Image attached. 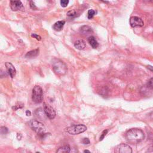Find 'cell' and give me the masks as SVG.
Here are the masks:
<instances>
[{
  "label": "cell",
  "mask_w": 153,
  "mask_h": 153,
  "mask_svg": "<svg viewBox=\"0 0 153 153\" xmlns=\"http://www.w3.org/2000/svg\"><path fill=\"white\" fill-rule=\"evenodd\" d=\"M126 138L129 143L137 144L144 140L145 135L142 130L135 128L128 130L126 134Z\"/></svg>",
  "instance_id": "obj_1"
},
{
  "label": "cell",
  "mask_w": 153,
  "mask_h": 153,
  "mask_svg": "<svg viewBox=\"0 0 153 153\" xmlns=\"http://www.w3.org/2000/svg\"><path fill=\"white\" fill-rule=\"evenodd\" d=\"M150 118L151 120H153V111H152L150 114Z\"/></svg>",
  "instance_id": "obj_28"
},
{
  "label": "cell",
  "mask_w": 153,
  "mask_h": 153,
  "mask_svg": "<svg viewBox=\"0 0 153 153\" xmlns=\"http://www.w3.org/2000/svg\"><path fill=\"white\" fill-rule=\"evenodd\" d=\"M95 11L93 10H89L88 11V13H87V14H88V19H92L95 14Z\"/></svg>",
  "instance_id": "obj_18"
},
{
  "label": "cell",
  "mask_w": 153,
  "mask_h": 153,
  "mask_svg": "<svg viewBox=\"0 0 153 153\" xmlns=\"http://www.w3.org/2000/svg\"><path fill=\"white\" fill-rule=\"evenodd\" d=\"M44 111L45 114H46V116L49 119H50V120H53V119L55 118L56 112L54 108L46 102L44 103Z\"/></svg>",
  "instance_id": "obj_6"
},
{
  "label": "cell",
  "mask_w": 153,
  "mask_h": 153,
  "mask_svg": "<svg viewBox=\"0 0 153 153\" xmlns=\"http://www.w3.org/2000/svg\"><path fill=\"white\" fill-rule=\"evenodd\" d=\"M9 132V130L6 127H1V133L3 135L7 134Z\"/></svg>",
  "instance_id": "obj_21"
},
{
  "label": "cell",
  "mask_w": 153,
  "mask_h": 153,
  "mask_svg": "<svg viewBox=\"0 0 153 153\" xmlns=\"http://www.w3.org/2000/svg\"><path fill=\"white\" fill-rule=\"evenodd\" d=\"M81 142H82V143H83V144H84V145H88V144H90V141H89V139L88 138H83V140L81 141Z\"/></svg>",
  "instance_id": "obj_24"
},
{
  "label": "cell",
  "mask_w": 153,
  "mask_h": 153,
  "mask_svg": "<svg viewBox=\"0 0 153 153\" xmlns=\"http://www.w3.org/2000/svg\"><path fill=\"white\" fill-rule=\"evenodd\" d=\"M10 8L14 12L24 11L25 10L23 4L20 0H10Z\"/></svg>",
  "instance_id": "obj_7"
},
{
  "label": "cell",
  "mask_w": 153,
  "mask_h": 153,
  "mask_svg": "<svg viewBox=\"0 0 153 153\" xmlns=\"http://www.w3.org/2000/svg\"><path fill=\"white\" fill-rule=\"evenodd\" d=\"M71 152V148L69 145H65L62 147H60L58 150L57 152L58 153H63V152Z\"/></svg>",
  "instance_id": "obj_16"
},
{
  "label": "cell",
  "mask_w": 153,
  "mask_h": 153,
  "mask_svg": "<svg viewBox=\"0 0 153 153\" xmlns=\"http://www.w3.org/2000/svg\"><path fill=\"white\" fill-rule=\"evenodd\" d=\"M65 24V21L64 20H60L58 21L53 25V29L56 31H60L62 29H63L64 26Z\"/></svg>",
  "instance_id": "obj_13"
},
{
  "label": "cell",
  "mask_w": 153,
  "mask_h": 153,
  "mask_svg": "<svg viewBox=\"0 0 153 153\" xmlns=\"http://www.w3.org/2000/svg\"><path fill=\"white\" fill-rule=\"evenodd\" d=\"M87 127L83 124H76L66 129V131L70 135H78L86 131Z\"/></svg>",
  "instance_id": "obj_5"
},
{
  "label": "cell",
  "mask_w": 153,
  "mask_h": 153,
  "mask_svg": "<svg viewBox=\"0 0 153 153\" xmlns=\"http://www.w3.org/2000/svg\"><path fill=\"white\" fill-rule=\"evenodd\" d=\"M88 42L90 44V46H91L93 49L98 48V47L99 46V44L98 41L96 40L95 38L93 36H90L88 38Z\"/></svg>",
  "instance_id": "obj_15"
},
{
  "label": "cell",
  "mask_w": 153,
  "mask_h": 153,
  "mask_svg": "<svg viewBox=\"0 0 153 153\" xmlns=\"http://www.w3.org/2000/svg\"><path fill=\"white\" fill-rule=\"evenodd\" d=\"M74 47L78 50H84L86 47V43L83 39H78L75 42Z\"/></svg>",
  "instance_id": "obj_11"
},
{
  "label": "cell",
  "mask_w": 153,
  "mask_h": 153,
  "mask_svg": "<svg viewBox=\"0 0 153 153\" xmlns=\"http://www.w3.org/2000/svg\"><path fill=\"white\" fill-rule=\"evenodd\" d=\"M29 124L33 131H35L38 135H43L45 134L44 132L46 131V128L41 122L37 120H31L30 121Z\"/></svg>",
  "instance_id": "obj_4"
},
{
  "label": "cell",
  "mask_w": 153,
  "mask_h": 153,
  "mask_svg": "<svg viewBox=\"0 0 153 153\" xmlns=\"http://www.w3.org/2000/svg\"><path fill=\"white\" fill-rule=\"evenodd\" d=\"M17 138H18V140H20L22 138V135L20 133L17 134Z\"/></svg>",
  "instance_id": "obj_27"
},
{
  "label": "cell",
  "mask_w": 153,
  "mask_h": 153,
  "mask_svg": "<svg viewBox=\"0 0 153 153\" xmlns=\"http://www.w3.org/2000/svg\"><path fill=\"white\" fill-rule=\"evenodd\" d=\"M148 68L150 70L153 71V67H152V66H148Z\"/></svg>",
  "instance_id": "obj_29"
},
{
  "label": "cell",
  "mask_w": 153,
  "mask_h": 153,
  "mask_svg": "<svg viewBox=\"0 0 153 153\" xmlns=\"http://www.w3.org/2000/svg\"><path fill=\"white\" fill-rule=\"evenodd\" d=\"M130 24L132 27H142L144 25V21L141 18L137 16L131 17L130 19Z\"/></svg>",
  "instance_id": "obj_8"
},
{
  "label": "cell",
  "mask_w": 153,
  "mask_h": 153,
  "mask_svg": "<svg viewBox=\"0 0 153 153\" xmlns=\"http://www.w3.org/2000/svg\"><path fill=\"white\" fill-rule=\"evenodd\" d=\"M26 115L27 116H31V112L29 110H26Z\"/></svg>",
  "instance_id": "obj_26"
},
{
  "label": "cell",
  "mask_w": 153,
  "mask_h": 153,
  "mask_svg": "<svg viewBox=\"0 0 153 153\" xmlns=\"http://www.w3.org/2000/svg\"><path fill=\"white\" fill-rule=\"evenodd\" d=\"M67 16L70 17V18H75V17H76V16H77V12H76V11L74 10H70V11H69L67 13Z\"/></svg>",
  "instance_id": "obj_17"
},
{
  "label": "cell",
  "mask_w": 153,
  "mask_h": 153,
  "mask_svg": "<svg viewBox=\"0 0 153 153\" xmlns=\"http://www.w3.org/2000/svg\"><path fill=\"white\" fill-rule=\"evenodd\" d=\"M52 68L54 72L58 76H64L67 72V66L63 61L55 59L52 62Z\"/></svg>",
  "instance_id": "obj_2"
},
{
  "label": "cell",
  "mask_w": 153,
  "mask_h": 153,
  "mask_svg": "<svg viewBox=\"0 0 153 153\" xmlns=\"http://www.w3.org/2000/svg\"><path fill=\"white\" fill-rule=\"evenodd\" d=\"M30 5H31V7L32 9H37V7H35V5H34V3H33V2H31V3H30Z\"/></svg>",
  "instance_id": "obj_25"
},
{
  "label": "cell",
  "mask_w": 153,
  "mask_h": 153,
  "mask_svg": "<svg viewBox=\"0 0 153 153\" xmlns=\"http://www.w3.org/2000/svg\"><path fill=\"white\" fill-rule=\"evenodd\" d=\"M31 37L32 38H35L36 39H37L38 41H41V37L39 35L36 34V33H32Z\"/></svg>",
  "instance_id": "obj_23"
},
{
  "label": "cell",
  "mask_w": 153,
  "mask_h": 153,
  "mask_svg": "<svg viewBox=\"0 0 153 153\" xmlns=\"http://www.w3.org/2000/svg\"><path fill=\"white\" fill-rule=\"evenodd\" d=\"M80 33H81V34L89 35V34H90V33H93V30L91 27L84 25V26H81L80 28Z\"/></svg>",
  "instance_id": "obj_12"
},
{
  "label": "cell",
  "mask_w": 153,
  "mask_h": 153,
  "mask_svg": "<svg viewBox=\"0 0 153 153\" xmlns=\"http://www.w3.org/2000/svg\"><path fill=\"white\" fill-rule=\"evenodd\" d=\"M84 152H90V151L89 150H84Z\"/></svg>",
  "instance_id": "obj_30"
},
{
  "label": "cell",
  "mask_w": 153,
  "mask_h": 153,
  "mask_svg": "<svg viewBox=\"0 0 153 153\" xmlns=\"http://www.w3.org/2000/svg\"><path fill=\"white\" fill-rule=\"evenodd\" d=\"M108 132V130H104V131L102 132V134L100 135V138H99V141H102L104 139V138L105 137V136L107 134Z\"/></svg>",
  "instance_id": "obj_20"
},
{
  "label": "cell",
  "mask_w": 153,
  "mask_h": 153,
  "mask_svg": "<svg viewBox=\"0 0 153 153\" xmlns=\"http://www.w3.org/2000/svg\"><path fill=\"white\" fill-rule=\"evenodd\" d=\"M32 100L36 104L41 103L43 100V91L39 86H35L32 89Z\"/></svg>",
  "instance_id": "obj_3"
},
{
  "label": "cell",
  "mask_w": 153,
  "mask_h": 153,
  "mask_svg": "<svg viewBox=\"0 0 153 153\" xmlns=\"http://www.w3.org/2000/svg\"><path fill=\"white\" fill-rule=\"evenodd\" d=\"M69 4V0H60V5L62 7H66Z\"/></svg>",
  "instance_id": "obj_19"
},
{
  "label": "cell",
  "mask_w": 153,
  "mask_h": 153,
  "mask_svg": "<svg viewBox=\"0 0 153 153\" xmlns=\"http://www.w3.org/2000/svg\"><path fill=\"white\" fill-rule=\"evenodd\" d=\"M5 67H6L10 77L12 78H13L16 74V70L14 68V66L12 64H11L8 62L5 63Z\"/></svg>",
  "instance_id": "obj_10"
},
{
  "label": "cell",
  "mask_w": 153,
  "mask_h": 153,
  "mask_svg": "<svg viewBox=\"0 0 153 153\" xmlns=\"http://www.w3.org/2000/svg\"><path fill=\"white\" fill-rule=\"evenodd\" d=\"M117 152L120 153H132V150L129 145L121 144L117 146Z\"/></svg>",
  "instance_id": "obj_9"
},
{
  "label": "cell",
  "mask_w": 153,
  "mask_h": 153,
  "mask_svg": "<svg viewBox=\"0 0 153 153\" xmlns=\"http://www.w3.org/2000/svg\"><path fill=\"white\" fill-rule=\"evenodd\" d=\"M100 1H103L104 3H108L106 1H105V0H100Z\"/></svg>",
  "instance_id": "obj_31"
},
{
  "label": "cell",
  "mask_w": 153,
  "mask_h": 153,
  "mask_svg": "<svg viewBox=\"0 0 153 153\" xmlns=\"http://www.w3.org/2000/svg\"><path fill=\"white\" fill-rule=\"evenodd\" d=\"M39 49L38 48L32 50L30 52H28L26 55H25V58H35L36 56H37L39 54Z\"/></svg>",
  "instance_id": "obj_14"
},
{
  "label": "cell",
  "mask_w": 153,
  "mask_h": 153,
  "mask_svg": "<svg viewBox=\"0 0 153 153\" xmlns=\"http://www.w3.org/2000/svg\"><path fill=\"white\" fill-rule=\"evenodd\" d=\"M147 87L150 89H153V78H151L148 83H147Z\"/></svg>",
  "instance_id": "obj_22"
}]
</instances>
